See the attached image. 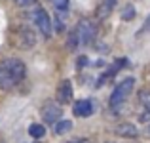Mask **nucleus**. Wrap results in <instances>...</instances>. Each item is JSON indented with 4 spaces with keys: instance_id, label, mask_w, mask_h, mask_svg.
<instances>
[{
    "instance_id": "nucleus-1",
    "label": "nucleus",
    "mask_w": 150,
    "mask_h": 143,
    "mask_svg": "<svg viewBox=\"0 0 150 143\" xmlns=\"http://www.w3.org/2000/svg\"><path fill=\"white\" fill-rule=\"evenodd\" d=\"M27 74V67L21 59L8 57L0 61V90L2 92H11L15 90Z\"/></svg>"
},
{
    "instance_id": "nucleus-2",
    "label": "nucleus",
    "mask_w": 150,
    "mask_h": 143,
    "mask_svg": "<svg viewBox=\"0 0 150 143\" xmlns=\"http://www.w3.org/2000/svg\"><path fill=\"white\" fill-rule=\"evenodd\" d=\"M97 38V25L89 19H82L76 29L69 36V50H76L78 46H89Z\"/></svg>"
},
{
    "instance_id": "nucleus-3",
    "label": "nucleus",
    "mask_w": 150,
    "mask_h": 143,
    "mask_svg": "<svg viewBox=\"0 0 150 143\" xmlns=\"http://www.w3.org/2000/svg\"><path fill=\"white\" fill-rule=\"evenodd\" d=\"M133 88H135V78H133V77H127V78H124V80L118 82L116 88H114L112 94H110V99H108L110 111H114V113H120L122 107H124L125 101H127V97L131 95Z\"/></svg>"
},
{
    "instance_id": "nucleus-4",
    "label": "nucleus",
    "mask_w": 150,
    "mask_h": 143,
    "mask_svg": "<svg viewBox=\"0 0 150 143\" xmlns=\"http://www.w3.org/2000/svg\"><path fill=\"white\" fill-rule=\"evenodd\" d=\"M13 40L19 48H25V50L36 44V36H34L33 29H29V27H17L13 33Z\"/></svg>"
},
{
    "instance_id": "nucleus-5",
    "label": "nucleus",
    "mask_w": 150,
    "mask_h": 143,
    "mask_svg": "<svg viewBox=\"0 0 150 143\" xmlns=\"http://www.w3.org/2000/svg\"><path fill=\"white\" fill-rule=\"evenodd\" d=\"M33 19H34V25L38 27V31L44 34V38H50L51 36V19H50L48 11L42 10V8H38V10L34 11Z\"/></svg>"
},
{
    "instance_id": "nucleus-6",
    "label": "nucleus",
    "mask_w": 150,
    "mask_h": 143,
    "mask_svg": "<svg viewBox=\"0 0 150 143\" xmlns=\"http://www.w3.org/2000/svg\"><path fill=\"white\" fill-rule=\"evenodd\" d=\"M40 114L46 124H55V122L61 120L63 111H61V105H57V103H44L40 109Z\"/></svg>"
},
{
    "instance_id": "nucleus-7",
    "label": "nucleus",
    "mask_w": 150,
    "mask_h": 143,
    "mask_svg": "<svg viewBox=\"0 0 150 143\" xmlns=\"http://www.w3.org/2000/svg\"><path fill=\"white\" fill-rule=\"evenodd\" d=\"M55 99H57L61 105H67V103L72 101V82L70 80L59 82L57 90H55Z\"/></svg>"
},
{
    "instance_id": "nucleus-8",
    "label": "nucleus",
    "mask_w": 150,
    "mask_h": 143,
    "mask_svg": "<svg viewBox=\"0 0 150 143\" xmlns=\"http://www.w3.org/2000/svg\"><path fill=\"white\" fill-rule=\"evenodd\" d=\"M72 113H74V117H78V118L91 117V114H93V103H91V99H78V101H74Z\"/></svg>"
},
{
    "instance_id": "nucleus-9",
    "label": "nucleus",
    "mask_w": 150,
    "mask_h": 143,
    "mask_svg": "<svg viewBox=\"0 0 150 143\" xmlns=\"http://www.w3.org/2000/svg\"><path fill=\"white\" fill-rule=\"evenodd\" d=\"M114 134L120 137H127V139H133V137L139 136V130L135 128V124H131V122H122V124H118L116 128H114Z\"/></svg>"
},
{
    "instance_id": "nucleus-10",
    "label": "nucleus",
    "mask_w": 150,
    "mask_h": 143,
    "mask_svg": "<svg viewBox=\"0 0 150 143\" xmlns=\"http://www.w3.org/2000/svg\"><path fill=\"white\" fill-rule=\"evenodd\" d=\"M114 6H116V0H101L99 2V6H97V17L99 19H105V17H108L110 14H112V10H114Z\"/></svg>"
},
{
    "instance_id": "nucleus-11",
    "label": "nucleus",
    "mask_w": 150,
    "mask_h": 143,
    "mask_svg": "<svg viewBox=\"0 0 150 143\" xmlns=\"http://www.w3.org/2000/svg\"><path fill=\"white\" fill-rule=\"evenodd\" d=\"M55 128H53V132H55V136H65V134H69L70 130H72V122L70 120H59V122H55Z\"/></svg>"
},
{
    "instance_id": "nucleus-12",
    "label": "nucleus",
    "mask_w": 150,
    "mask_h": 143,
    "mask_svg": "<svg viewBox=\"0 0 150 143\" xmlns=\"http://www.w3.org/2000/svg\"><path fill=\"white\" fill-rule=\"evenodd\" d=\"M29 136L34 137V139H40V137H44V136H46L44 124H30V126H29Z\"/></svg>"
},
{
    "instance_id": "nucleus-13",
    "label": "nucleus",
    "mask_w": 150,
    "mask_h": 143,
    "mask_svg": "<svg viewBox=\"0 0 150 143\" xmlns=\"http://www.w3.org/2000/svg\"><path fill=\"white\" fill-rule=\"evenodd\" d=\"M139 101H141V105L144 107V113H150V90H141Z\"/></svg>"
},
{
    "instance_id": "nucleus-14",
    "label": "nucleus",
    "mask_w": 150,
    "mask_h": 143,
    "mask_svg": "<svg viewBox=\"0 0 150 143\" xmlns=\"http://www.w3.org/2000/svg\"><path fill=\"white\" fill-rule=\"evenodd\" d=\"M135 6H131V4H127V6L124 8V10H122V19H124V21H131L133 17H135Z\"/></svg>"
},
{
    "instance_id": "nucleus-15",
    "label": "nucleus",
    "mask_w": 150,
    "mask_h": 143,
    "mask_svg": "<svg viewBox=\"0 0 150 143\" xmlns=\"http://www.w3.org/2000/svg\"><path fill=\"white\" fill-rule=\"evenodd\" d=\"M50 4L57 11H67V8H69V0H50Z\"/></svg>"
},
{
    "instance_id": "nucleus-16",
    "label": "nucleus",
    "mask_w": 150,
    "mask_h": 143,
    "mask_svg": "<svg viewBox=\"0 0 150 143\" xmlns=\"http://www.w3.org/2000/svg\"><path fill=\"white\" fill-rule=\"evenodd\" d=\"M15 4L21 6V8H29V6H33V4H36V0H15Z\"/></svg>"
},
{
    "instance_id": "nucleus-17",
    "label": "nucleus",
    "mask_w": 150,
    "mask_h": 143,
    "mask_svg": "<svg viewBox=\"0 0 150 143\" xmlns=\"http://www.w3.org/2000/svg\"><path fill=\"white\" fill-rule=\"evenodd\" d=\"M67 143H93L91 139H86V137H78V139H72V141H67Z\"/></svg>"
},
{
    "instance_id": "nucleus-18",
    "label": "nucleus",
    "mask_w": 150,
    "mask_h": 143,
    "mask_svg": "<svg viewBox=\"0 0 150 143\" xmlns=\"http://www.w3.org/2000/svg\"><path fill=\"white\" fill-rule=\"evenodd\" d=\"M150 29V15H148V19H146V23H144V27H143V31H148Z\"/></svg>"
},
{
    "instance_id": "nucleus-19",
    "label": "nucleus",
    "mask_w": 150,
    "mask_h": 143,
    "mask_svg": "<svg viewBox=\"0 0 150 143\" xmlns=\"http://www.w3.org/2000/svg\"><path fill=\"white\" fill-rule=\"evenodd\" d=\"M146 134H148V136H150V126H148V128H146Z\"/></svg>"
}]
</instances>
